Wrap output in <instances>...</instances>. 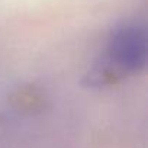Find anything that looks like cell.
Segmentation results:
<instances>
[{
	"label": "cell",
	"mask_w": 148,
	"mask_h": 148,
	"mask_svg": "<svg viewBox=\"0 0 148 148\" xmlns=\"http://www.w3.org/2000/svg\"><path fill=\"white\" fill-rule=\"evenodd\" d=\"M109 57L118 70L135 73L145 67L147 38L142 28L126 25L113 32L109 41Z\"/></svg>",
	"instance_id": "cell-1"
}]
</instances>
